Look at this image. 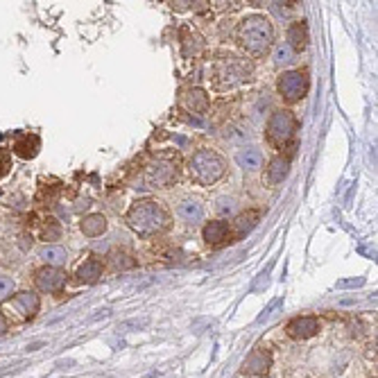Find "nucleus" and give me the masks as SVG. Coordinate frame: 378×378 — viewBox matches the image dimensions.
Masks as SVG:
<instances>
[{
    "label": "nucleus",
    "mask_w": 378,
    "mask_h": 378,
    "mask_svg": "<svg viewBox=\"0 0 378 378\" xmlns=\"http://www.w3.org/2000/svg\"><path fill=\"white\" fill-rule=\"evenodd\" d=\"M258 217H261V215H258V211H247V213H243V215H238L236 220L229 224V243L245 238V236L256 227Z\"/></svg>",
    "instance_id": "nucleus-12"
},
{
    "label": "nucleus",
    "mask_w": 378,
    "mask_h": 378,
    "mask_svg": "<svg viewBox=\"0 0 378 378\" xmlns=\"http://www.w3.org/2000/svg\"><path fill=\"white\" fill-rule=\"evenodd\" d=\"M79 229H82V234L88 236V238H97L107 231V217L102 213H91L82 217V222H79Z\"/></svg>",
    "instance_id": "nucleus-17"
},
{
    "label": "nucleus",
    "mask_w": 378,
    "mask_h": 378,
    "mask_svg": "<svg viewBox=\"0 0 378 378\" xmlns=\"http://www.w3.org/2000/svg\"><path fill=\"white\" fill-rule=\"evenodd\" d=\"M213 68H215L217 84L224 86V88L245 82V79L250 77V73H252L250 64H247L245 59H241V57H220Z\"/></svg>",
    "instance_id": "nucleus-5"
},
{
    "label": "nucleus",
    "mask_w": 378,
    "mask_h": 378,
    "mask_svg": "<svg viewBox=\"0 0 378 378\" xmlns=\"http://www.w3.org/2000/svg\"><path fill=\"white\" fill-rule=\"evenodd\" d=\"M39 258H41L48 267H62L68 261V252L59 245H46L41 247V252H39Z\"/></svg>",
    "instance_id": "nucleus-20"
},
{
    "label": "nucleus",
    "mask_w": 378,
    "mask_h": 378,
    "mask_svg": "<svg viewBox=\"0 0 378 378\" xmlns=\"http://www.w3.org/2000/svg\"><path fill=\"white\" fill-rule=\"evenodd\" d=\"M188 173L200 186H211L224 175V158L211 150H200L188 163Z\"/></svg>",
    "instance_id": "nucleus-3"
},
{
    "label": "nucleus",
    "mask_w": 378,
    "mask_h": 378,
    "mask_svg": "<svg viewBox=\"0 0 378 378\" xmlns=\"http://www.w3.org/2000/svg\"><path fill=\"white\" fill-rule=\"evenodd\" d=\"M39 306H41V302H39V295H34V292H18L12 299V306L7 308V313L9 315L16 313L18 320H32V317L39 313Z\"/></svg>",
    "instance_id": "nucleus-9"
},
{
    "label": "nucleus",
    "mask_w": 378,
    "mask_h": 378,
    "mask_svg": "<svg viewBox=\"0 0 378 378\" xmlns=\"http://www.w3.org/2000/svg\"><path fill=\"white\" fill-rule=\"evenodd\" d=\"M177 215L184 222H200L204 217V206L200 204V200H182L177 206Z\"/></svg>",
    "instance_id": "nucleus-19"
},
{
    "label": "nucleus",
    "mask_w": 378,
    "mask_h": 378,
    "mask_svg": "<svg viewBox=\"0 0 378 378\" xmlns=\"http://www.w3.org/2000/svg\"><path fill=\"white\" fill-rule=\"evenodd\" d=\"M365 278H351V281H340L337 288H356V285H363Z\"/></svg>",
    "instance_id": "nucleus-28"
},
{
    "label": "nucleus",
    "mask_w": 378,
    "mask_h": 378,
    "mask_svg": "<svg viewBox=\"0 0 378 378\" xmlns=\"http://www.w3.org/2000/svg\"><path fill=\"white\" fill-rule=\"evenodd\" d=\"M39 138L34 134H18L14 141V152L21 158H32L39 152Z\"/></svg>",
    "instance_id": "nucleus-18"
},
{
    "label": "nucleus",
    "mask_w": 378,
    "mask_h": 378,
    "mask_svg": "<svg viewBox=\"0 0 378 378\" xmlns=\"http://www.w3.org/2000/svg\"><path fill=\"white\" fill-rule=\"evenodd\" d=\"M290 50L295 53H302L306 50V46H308V27L304 21H297L292 23L290 27H288V43H285Z\"/></svg>",
    "instance_id": "nucleus-16"
},
{
    "label": "nucleus",
    "mask_w": 378,
    "mask_h": 378,
    "mask_svg": "<svg viewBox=\"0 0 378 378\" xmlns=\"http://www.w3.org/2000/svg\"><path fill=\"white\" fill-rule=\"evenodd\" d=\"M292 57H295V53L285 43H278L274 48V64L276 66H288V64L292 62Z\"/></svg>",
    "instance_id": "nucleus-23"
},
{
    "label": "nucleus",
    "mask_w": 378,
    "mask_h": 378,
    "mask_svg": "<svg viewBox=\"0 0 378 378\" xmlns=\"http://www.w3.org/2000/svg\"><path fill=\"white\" fill-rule=\"evenodd\" d=\"M276 91L283 97L288 104L299 102L302 97L308 93V75L304 71H288L278 77Z\"/></svg>",
    "instance_id": "nucleus-6"
},
{
    "label": "nucleus",
    "mask_w": 378,
    "mask_h": 378,
    "mask_svg": "<svg viewBox=\"0 0 378 378\" xmlns=\"http://www.w3.org/2000/svg\"><path fill=\"white\" fill-rule=\"evenodd\" d=\"M14 292V278L0 274V304H5Z\"/></svg>",
    "instance_id": "nucleus-24"
},
{
    "label": "nucleus",
    "mask_w": 378,
    "mask_h": 378,
    "mask_svg": "<svg viewBox=\"0 0 378 378\" xmlns=\"http://www.w3.org/2000/svg\"><path fill=\"white\" fill-rule=\"evenodd\" d=\"M182 107L191 114H204L208 109V95L204 88H188L182 95Z\"/></svg>",
    "instance_id": "nucleus-13"
},
{
    "label": "nucleus",
    "mask_w": 378,
    "mask_h": 378,
    "mask_svg": "<svg viewBox=\"0 0 378 378\" xmlns=\"http://www.w3.org/2000/svg\"><path fill=\"white\" fill-rule=\"evenodd\" d=\"M267 141H270L276 150H283L292 143V138L297 134V118L292 112H288V109H278L270 116V121H267Z\"/></svg>",
    "instance_id": "nucleus-4"
},
{
    "label": "nucleus",
    "mask_w": 378,
    "mask_h": 378,
    "mask_svg": "<svg viewBox=\"0 0 378 378\" xmlns=\"http://www.w3.org/2000/svg\"><path fill=\"white\" fill-rule=\"evenodd\" d=\"M236 36L243 50H247L254 57H263L272 48L274 27L265 16H247L238 23Z\"/></svg>",
    "instance_id": "nucleus-1"
},
{
    "label": "nucleus",
    "mask_w": 378,
    "mask_h": 378,
    "mask_svg": "<svg viewBox=\"0 0 378 378\" xmlns=\"http://www.w3.org/2000/svg\"><path fill=\"white\" fill-rule=\"evenodd\" d=\"M127 224L141 236H154L168 227V213L163 211V206L158 202L145 200V202H138L129 208Z\"/></svg>",
    "instance_id": "nucleus-2"
},
{
    "label": "nucleus",
    "mask_w": 378,
    "mask_h": 378,
    "mask_svg": "<svg viewBox=\"0 0 378 378\" xmlns=\"http://www.w3.org/2000/svg\"><path fill=\"white\" fill-rule=\"evenodd\" d=\"M7 333V322L3 320V317H0V337H3Z\"/></svg>",
    "instance_id": "nucleus-29"
},
{
    "label": "nucleus",
    "mask_w": 378,
    "mask_h": 378,
    "mask_svg": "<svg viewBox=\"0 0 378 378\" xmlns=\"http://www.w3.org/2000/svg\"><path fill=\"white\" fill-rule=\"evenodd\" d=\"M59 238V227L57 222H50V227H43V241H55Z\"/></svg>",
    "instance_id": "nucleus-27"
},
{
    "label": "nucleus",
    "mask_w": 378,
    "mask_h": 378,
    "mask_svg": "<svg viewBox=\"0 0 378 378\" xmlns=\"http://www.w3.org/2000/svg\"><path fill=\"white\" fill-rule=\"evenodd\" d=\"M288 173H290V158L283 156V154L274 156L270 161V166H267V184L270 186L281 184L288 177Z\"/></svg>",
    "instance_id": "nucleus-15"
},
{
    "label": "nucleus",
    "mask_w": 378,
    "mask_h": 378,
    "mask_svg": "<svg viewBox=\"0 0 378 378\" xmlns=\"http://www.w3.org/2000/svg\"><path fill=\"white\" fill-rule=\"evenodd\" d=\"M285 331L290 337H295V340H308V337L317 335V331H320V320L317 317H295L292 322H288Z\"/></svg>",
    "instance_id": "nucleus-10"
},
{
    "label": "nucleus",
    "mask_w": 378,
    "mask_h": 378,
    "mask_svg": "<svg viewBox=\"0 0 378 378\" xmlns=\"http://www.w3.org/2000/svg\"><path fill=\"white\" fill-rule=\"evenodd\" d=\"M272 367V356L265 349H254L250 356L245 358L243 363V372L250 376H265Z\"/></svg>",
    "instance_id": "nucleus-11"
},
{
    "label": "nucleus",
    "mask_w": 378,
    "mask_h": 378,
    "mask_svg": "<svg viewBox=\"0 0 378 378\" xmlns=\"http://www.w3.org/2000/svg\"><path fill=\"white\" fill-rule=\"evenodd\" d=\"M236 161H238V166L243 168V170L254 173V170H258V168L263 166V154L258 150H254V147H245V150H241L236 154Z\"/></svg>",
    "instance_id": "nucleus-21"
},
{
    "label": "nucleus",
    "mask_w": 378,
    "mask_h": 378,
    "mask_svg": "<svg viewBox=\"0 0 378 378\" xmlns=\"http://www.w3.org/2000/svg\"><path fill=\"white\" fill-rule=\"evenodd\" d=\"M177 179V166L170 161H156L145 168V182L154 188H166Z\"/></svg>",
    "instance_id": "nucleus-8"
},
{
    "label": "nucleus",
    "mask_w": 378,
    "mask_h": 378,
    "mask_svg": "<svg viewBox=\"0 0 378 378\" xmlns=\"http://www.w3.org/2000/svg\"><path fill=\"white\" fill-rule=\"evenodd\" d=\"M34 283L41 292H48V295H57L64 290L66 285V272L59 270V267H41V270H36L34 274Z\"/></svg>",
    "instance_id": "nucleus-7"
},
{
    "label": "nucleus",
    "mask_w": 378,
    "mask_h": 378,
    "mask_svg": "<svg viewBox=\"0 0 378 378\" xmlns=\"http://www.w3.org/2000/svg\"><path fill=\"white\" fill-rule=\"evenodd\" d=\"M204 241L211 247H222L229 243V222L215 220L204 227Z\"/></svg>",
    "instance_id": "nucleus-14"
},
{
    "label": "nucleus",
    "mask_w": 378,
    "mask_h": 378,
    "mask_svg": "<svg viewBox=\"0 0 378 378\" xmlns=\"http://www.w3.org/2000/svg\"><path fill=\"white\" fill-rule=\"evenodd\" d=\"M100 276H102V263L95 261V258L82 263V265H79V270H77V278L82 283H95Z\"/></svg>",
    "instance_id": "nucleus-22"
},
{
    "label": "nucleus",
    "mask_w": 378,
    "mask_h": 378,
    "mask_svg": "<svg viewBox=\"0 0 378 378\" xmlns=\"http://www.w3.org/2000/svg\"><path fill=\"white\" fill-rule=\"evenodd\" d=\"M217 213H220V215H231L234 213V208H236V202L231 200V197H220V200H217Z\"/></svg>",
    "instance_id": "nucleus-25"
},
{
    "label": "nucleus",
    "mask_w": 378,
    "mask_h": 378,
    "mask_svg": "<svg viewBox=\"0 0 378 378\" xmlns=\"http://www.w3.org/2000/svg\"><path fill=\"white\" fill-rule=\"evenodd\" d=\"M114 267L116 270H127V267H134V261L127 254H114Z\"/></svg>",
    "instance_id": "nucleus-26"
}]
</instances>
